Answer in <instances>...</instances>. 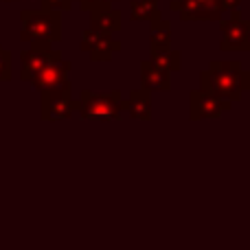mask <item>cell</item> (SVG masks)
<instances>
[{
    "label": "cell",
    "instance_id": "6da1fadb",
    "mask_svg": "<svg viewBox=\"0 0 250 250\" xmlns=\"http://www.w3.org/2000/svg\"><path fill=\"white\" fill-rule=\"evenodd\" d=\"M198 90L224 99L229 104L242 99L244 92L250 90V70H244L239 62H217L213 60L207 70L200 73Z\"/></svg>",
    "mask_w": 250,
    "mask_h": 250
},
{
    "label": "cell",
    "instance_id": "5bb4252c",
    "mask_svg": "<svg viewBox=\"0 0 250 250\" xmlns=\"http://www.w3.org/2000/svg\"><path fill=\"white\" fill-rule=\"evenodd\" d=\"M149 62L160 70L167 73H178L182 68V55L173 48H151Z\"/></svg>",
    "mask_w": 250,
    "mask_h": 250
},
{
    "label": "cell",
    "instance_id": "7a4b0ae2",
    "mask_svg": "<svg viewBox=\"0 0 250 250\" xmlns=\"http://www.w3.org/2000/svg\"><path fill=\"white\" fill-rule=\"evenodd\" d=\"M20 40L22 42H60L62 16L46 9H24L20 13Z\"/></svg>",
    "mask_w": 250,
    "mask_h": 250
},
{
    "label": "cell",
    "instance_id": "3957f363",
    "mask_svg": "<svg viewBox=\"0 0 250 250\" xmlns=\"http://www.w3.org/2000/svg\"><path fill=\"white\" fill-rule=\"evenodd\" d=\"M121 90L112 92H92L82 90L77 101V112L82 119L90 121H117L121 119Z\"/></svg>",
    "mask_w": 250,
    "mask_h": 250
},
{
    "label": "cell",
    "instance_id": "277c9868",
    "mask_svg": "<svg viewBox=\"0 0 250 250\" xmlns=\"http://www.w3.org/2000/svg\"><path fill=\"white\" fill-rule=\"evenodd\" d=\"M220 33V51H250V20H244L239 11L222 18Z\"/></svg>",
    "mask_w": 250,
    "mask_h": 250
},
{
    "label": "cell",
    "instance_id": "30bf717a",
    "mask_svg": "<svg viewBox=\"0 0 250 250\" xmlns=\"http://www.w3.org/2000/svg\"><path fill=\"white\" fill-rule=\"evenodd\" d=\"M73 68V62L68 60H55L51 64H46L42 70L35 73V77L31 79V86L35 90L44 92V90H53V88H60V86H66L68 82V73Z\"/></svg>",
    "mask_w": 250,
    "mask_h": 250
},
{
    "label": "cell",
    "instance_id": "4fadbf2b",
    "mask_svg": "<svg viewBox=\"0 0 250 250\" xmlns=\"http://www.w3.org/2000/svg\"><path fill=\"white\" fill-rule=\"evenodd\" d=\"M141 88L147 92H169L171 90V73L160 70L149 60L141 62Z\"/></svg>",
    "mask_w": 250,
    "mask_h": 250
},
{
    "label": "cell",
    "instance_id": "9c48e42d",
    "mask_svg": "<svg viewBox=\"0 0 250 250\" xmlns=\"http://www.w3.org/2000/svg\"><path fill=\"white\" fill-rule=\"evenodd\" d=\"M233 108V104L208 95L202 90H193L189 95V117L191 121H204V119H220L224 112Z\"/></svg>",
    "mask_w": 250,
    "mask_h": 250
},
{
    "label": "cell",
    "instance_id": "d6986e66",
    "mask_svg": "<svg viewBox=\"0 0 250 250\" xmlns=\"http://www.w3.org/2000/svg\"><path fill=\"white\" fill-rule=\"evenodd\" d=\"M239 4H242V0H220V7L224 11V16L239 11Z\"/></svg>",
    "mask_w": 250,
    "mask_h": 250
},
{
    "label": "cell",
    "instance_id": "5b68a950",
    "mask_svg": "<svg viewBox=\"0 0 250 250\" xmlns=\"http://www.w3.org/2000/svg\"><path fill=\"white\" fill-rule=\"evenodd\" d=\"M75 112H77V101L73 99L70 83L42 92V110H40V114H42L44 121H64V119L73 117Z\"/></svg>",
    "mask_w": 250,
    "mask_h": 250
},
{
    "label": "cell",
    "instance_id": "ba28073f",
    "mask_svg": "<svg viewBox=\"0 0 250 250\" xmlns=\"http://www.w3.org/2000/svg\"><path fill=\"white\" fill-rule=\"evenodd\" d=\"M55 60H62V55L57 51H53L51 42H31L29 51H22V55H20V62H22L20 79L31 83V79L35 77L38 70H42L44 66Z\"/></svg>",
    "mask_w": 250,
    "mask_h": 250
},
{
    "label": "cell",
    "instance_id": "9a60e30c",
    "mask_svg": "<svg viewBox=\"0 0 250 250\" xmlns=\"http://www.w3.org/2000/svg\"><path fill=\"white\" fill-rule=\"evenodd\" d=\"M158 2L160 0H132L129 2V13H132V20L134 22H154V20H158V18H163L160 16V11H158Z\"/></svg>",
    "mask_w": 250,
    "mask_h": 250
},
{
    "label": "cell",
    "instance_id": "e0dca14e",
    "mask_svg": "<svg viewBox=\"0 0 250 250\" xmlns=\"http://www.w3.org/2000/svg\"><path fill=\"white\" fill-rule=\"evenodd\" d=\"M40 2H42V9H46V11L62 13V11H70L75 0H40Z\"/></svg>",
    "mask_w": 250,
    "mask_h": 250
},
{
    "label": "cell",
    "instance_id": "7c38bea8",
    "mask_svg": "<svg viewBox=\"0 0 250 250\" xmlns=\"http://www.w3.org/2000/svg\"><path fill=\"white\" fill-rule=\"evenodd\" d=\"M138 119V121H149L151 119V92L145 88H136L129 92L127 99H121V117Z\"/></svg>",
    "mask_w": 250,
    "mask_h": 250
},
{
    "label": "cell",
    "instance_id": "8fae6325",
    "mask_svg": "<svg viewBox=\"0 0 250 250\" xmlns=\"http://www.w3.org/2000/svg\"><path fill=\"white\" fill-rule=\"evenodd\" d=\"M90 29L95 31H101V33H119L123 26V20H121V11L114 9V4L110 2H99L97 7H92L90 11Z\"/></svg>",
    "mask_w": 250,
    "mask_h": 250
},
{
    "label": "cell",
    "instance_id": "2e32d148",
    "mask_svg": "<svg viewBox=\"0 0 250 250\" xmlns=\"http://www.w3.org/2000/svg\"><path fill=\"white\" fill-rule=\"evenodd\" d=\"M149 44L151 48H171V22L158 18L149 24Z\"/></svg>",
    "mask_w": 250,
    "mask_h": 250
},
{
    "label": "cell",
    "instance_id": "ac0fdd59",
    "mask_svg": "<svg viewBox=\"0 0 250 250\" xmlns=\"http://www.w3.org/2000/svg\"><path fill=\"white\" fill-rule=\"evenodd\" d=\"M11 79V55L0 46V82H9Z\"/></svg>",
    "mask_w": 250,
    "mask_h": 250
},
{
    "label": "cell",
    "instance_id": "ffe728a7",
    "mask_svg": "<svg viewBox=\"0 0 250 250\" xmlns=\"http://www.w3.org/2000/svg\"><path fill=\"white\" fill-rule=\"evenodd\" d=\"M99 2H104V0H79V7H82L83 11H90V9L97 7Z\"/></svg>",
    "mask_w": 250,
    "mask_h": 250
},
{
    "label": "cell",
    "instance_id": "52a82bcc",
    "mask_svg": "<svg viewBox=\"0 0 250 250\" xmlns=\"http://www.w3.org/2000/svg\"><path fill=\"white\" fill-rule=\"evenodd\" d=\"M79 46H82L83 53L90 55L92 62H110L114 53L121 51V40H117L114 35L101 33V31H95V29L88 26V29L82 33Z\"/></svg>",
    "mask_w": 250,
    "mask_h": 250
},
{
    "label": "cell",
    "instance_id": "8992f818",
    "mask_svg": "<svg viewBox=\"0 0 250 250\" xmlns=\"http://www.w3.org/2000/svg\"><path fill=\"white\" fill-rule=\"evenodd\" d=\"M169 9L185 22H220L224 18L220 0H171Z\"/></svg>",
    "mask_w": 250,
    "mask_h": 250
},
{
    "label": "cell",
    "instance_id": "44dd1931",
    "mask_svg": "<svg viewBox=\"0 0 250 250\" xmlns=\"http://www.w3.org/2000/svg\"><path fill=\"white\" fill-rule=\"evenodd\" d=\"M0 2H18V0H0Z\"/></svg>",
    "mask_w": 250,
    "mask_h": 250
}]
</instances>
